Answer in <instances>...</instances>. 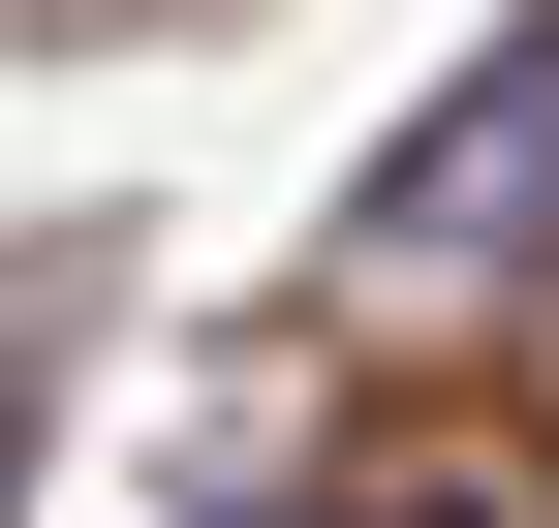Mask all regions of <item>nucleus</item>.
Returning <instances> with one entry per match:
<instances>
[{"label":"nucleus","mask_w":559,"mask_h":528,"mask_svg":"<svg viewBox=\"0 0 559 528\" xmlns=\"http://www.w3.org/2000/svg\"><path fill=\"white\" fill-rule=\"evenodd\" d=\"M373 528H528V497H498V467H404V497H373Z\"/></svg>","instance_id":"nucleus-2"},{"label":"nucleus","mask_w":559,"mask_h":528,"mask_svg":"<svg viewBox=\"0 0 559 528\" xmlns=\"http://www.w3.org/2000/svg\"><path fill=\"white\" fill-rule=\"evenodd\" d=\"M559 218V32H498L436 124H404V187H373V280H466V249H528Z\"/></svg>","instance_id":"nucleus-1"}]
</instances>
